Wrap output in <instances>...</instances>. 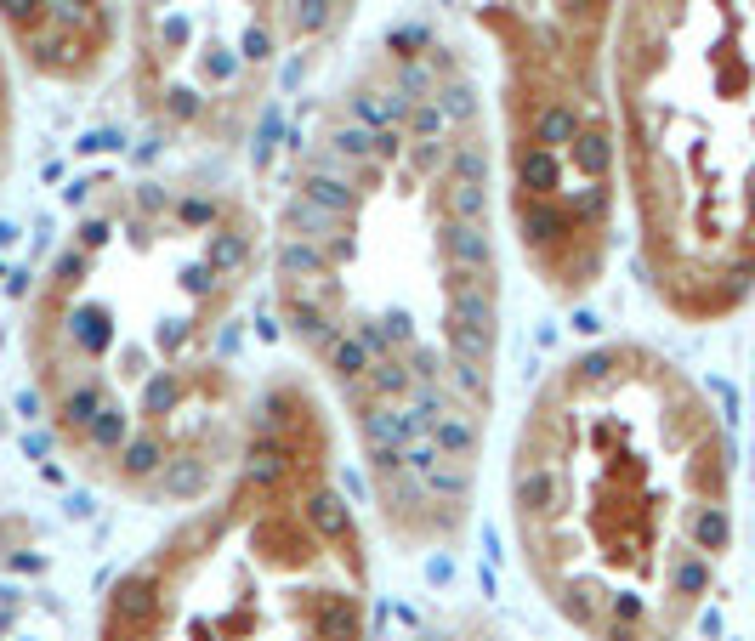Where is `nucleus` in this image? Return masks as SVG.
I'll list each match as a JSON object with an SVG mask.
<instances>
[{"mask_svg": "<svg viewBox=\"0 0 755 641\" xmlns=\"http://www.w3.org/2000/svg\"><path fill=\"white\" fill-rule=\"evenodd\" d=\"M267 227L239 182L154 171L103 182L46 256L23 364L57 449L137 505H194L233 471L262 381L250 301Z\"/></svg>", "mask_w": 755, "mask_h": 641, "instance_id": "obj_2", "label": "nucleus"}, {"mask_svg": "<svg viewBox=\"0 0 755 641\" xmlns=\"http://www.w3.org/2000/svg\"><path fill=\"white\" fill-rule=\"evenodd\" d=\"M137 108L176 142L233 148L296 52L290 0H125Z\"/></svg>", "mask_w": 755, "mask_h": 641, "instance_id": "obj_7", "label": "nucleus"}, {"mask_svg": "<svg viewBox=\"0 0 755 641\" xmlns=\"http://www.w3.org/2000/svg\"><path fill=\"white\" fill-rule=\"evenodd\" d=\"M91 641H369L364 528L296 369L262 381L228 477L108 585Z\"/></svg>", "mask_w": 755, "mask_h": 641, "instance_id": "obj_4", "label": "nucleus"}, {"mask_svg": "<svg viewBox=\"0 0 755 641\" xmlns=\"http://www.w3.org/2000/svg\"><path fill=\"white\" fill-rule=\"evenodd\" d=\"M0 40L46 86H97L125 52V0H0Z\"/></svg>", "mask_w": 755, "mask_h": 641, "instance_id": "obj_8", "label": "nucleus"}, {"mask_svg": "<svg viewBox=\"0 0 755 641\" xmlns=\"http://www.w3.org/2000/svg\"><path fill=\"white\" fill-rule=\"evenodd\" d=\"M421 641H511V636L483 613H455V619H438Z\"/></svg>", "mask_w": 755, "mask_h": 641, "instance_id": "obj_11", "label": "nucleus"}, {"mask_svg": "<svg viewBox=\"0 0 755 641\" xmlns=\"http://www.w3.org/2000/svg\"><path fill=\"white\" fill-rule=\"evenodd\" d=\"M506 505L528 585L574 641H682L733 539V449L665 352L602 341L534 386Z\"/></svg>", "mask_w": 755, "mask_h": 641, "instance_id": "obj_3", "label": "nucleus"}, {"mask_svg": "<svg viewBox=\"0 0 755 641\" xmlns=\"http://www.w3.org/2000/svg\"><path fill=\"white\" fill-rule=\"evenodd\" d=\"M358 0H290V35H296V52H313L324 40L341 35V23L352 18Z\"/></svg>", "mask_w": 755, "mask_h": 641, "instance_id": "obj_9", "label": "nucleus"}, {"mask_svg": "<svg viewBox=\"0 0 755 641\" xmlns=\"http://www.w3.org/2000/svg\"><path fill=\"white\" fill-rule=\"evenodd\" d=\"M489 114L466 57L392 29L301 131L267 227L284 335L347 415L392 545L472 522L500 369Z\"/></svg>", "mask_w": 755, "mask_h": 641, "instance_id": "obj_1", "label": "nucleus"}, {"mask_svg": "<svg viewBox=\"0 0 755 641\" xmlns=\"http://www.w3.org/2000/svg\"><path fill=\"white\" fill-rule=\"evenodd\" d=\"M619 182L648 284L693 324L755 290V0H619Z\"/></svg>", "mask_w": 755, "mask_h": 641, "instance_id": "obj_5", "label": "nucleus"}, {"mask_svg": "<svg viewBox=\"0 0 755 641\" xmlns=\"http://www.w3.org/2000/svg\"><path fill=\"white\" fill-rule=\"evenodd\" d=\"M494 52L500 199L523 267L551 295H585L614 244L619 148L608 40L619 0H455Z\"/></svg>", "mask_w": 755, "mask_h": 641, "instance_id": "obj_6", "label": "nucleus"}, {"mask_svg": "<svg viewBox=\"0 0 755 641\" xmlns=\"http://www.w3.org/2000/svg\"><path fill=\"white\" fill-rule=\"evenodd\" d=\"M12 148H18V91H12V52L0 40V188L12 176Z\"/></svg>", "mask_w": 755, "mask_h": 641, "instance_id": "obj_10", "label": "nucleus"}]
</instances>
